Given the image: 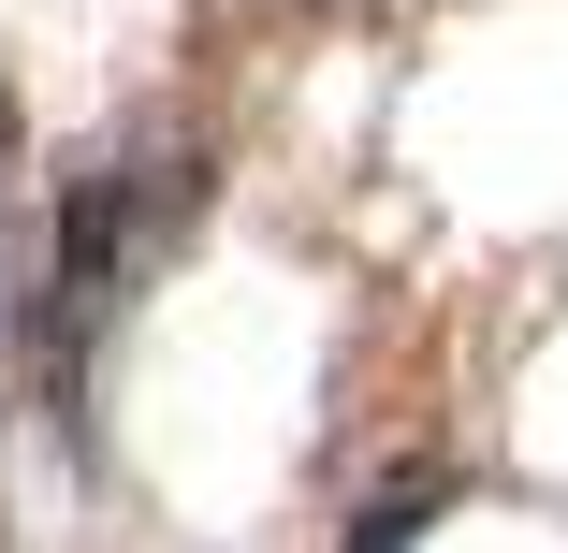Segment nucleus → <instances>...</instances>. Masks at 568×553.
Returning a JSON list of instances; mask_svg holds the SVG:
<instances>
[{
    "label": "nucleus",
    "instance_id": "nucleus-3",
    "mask_svg": "<svg viewBox=\"0 0 568 553\" xmlns=\"http://www.w3.org/2000/svg\"><path fill=\"white\" fill-rule=\"evenodd\" d=\"M0 161H16V88H0Z\"/></svg>",
    "mask_w": 568,
    "mask_h": 553
},
{
    "label": "nucleus",
    "instance_id": "nucleus-1",
    "mask_svg": "<svg viewBox=\"0 0 568 553\" xmlns=\"http://www.w3.org/2000/svg\"><path fill=\"white\" fill-rule=\"evenodd\" d=\"M190 204H204V161L190 146H132V161H102V175L59 190V248H44V306H30V350H44V393L59 408L88 393L102 336L132 320L146 263L190 234Z\"/></svg>",
    "mask_w": 568,
    "mask_h": 553
},
{
    "label": "nucleus",
    "instance_id": "nucleus-2",
    "mask_svg": "<svg viewBox=\"0 0 568 553\" xmlns=\"http://www.w3.org/2000/svg\"><path fill=\"white\" fill-rule=\"evenodd\" d=\"M423 524H437V481H379V495H365V524H351V553H408Z\"/></svg>",
    "mask_w": 568,
    "mask_h": 553
}]
</instances>
